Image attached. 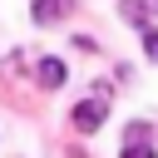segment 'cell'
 Here are the masks:
<instances>
[{
    "label": "cell",
    "instance_id": "cell-2",
    "mask_svg": "<svg viewBox=\"0 0 158 158\" xmlns=\"http://www.w3.org/2000/svg\"><path fill=\"white\" fill-rule=\"evenodd\" d=\"M158 15V0H123V20L128 25H148Z\"/></svg>",
    "mask_w": 158,
    "mask_h": 158
},
{
    "label": "cell",
    "instance_id": "cell-6",
    "mask_svg": "<svg viewBox=\"0 0 158 158\" xmlns=\"http://www.w3.org/2000/svg\"><path fill=\"white\" fill-rule=\"evenodd\" d=\"M123 158H158V153H153V148H143V138H133V143L123 148Z\"/></svg>",
    "mask_w": 158,
    "mask_h": 158
},
{
    "label": "cell",
    "instance_id": "cell-1",
    "mask_svg": "<svg viewBox=\"0 0 158 158\" xmlns=\"http://www.w3.org/2000/svg\"><path fill=\"white\" fill-rule=\"evenodd\" d=\"M104 99H109V94H99V99H84V104H74V128H79V133H94V128L104 123V109H109Z\"/></svg>",
    "mask_w": 158,
    "mask_h": 158
},
{
    "label": "cell",
    "instance_id": "cell-5",
    "mask_svg": "<svg viewBox=\"0 0 158 158\" xmlns=\"http://www.w3.org/2000/svg\"><path fill=\"white\" fill-rule=\"evenodd\" d=\"M143 54L158 64V30H143Z\"/></svg>",
    "mask_w": 158,
    "mask_h": 158
},
{
    "label": "cell",
    "instance_id": "cell-3",
    "mask_svg": "<svg viewBox=\"0 0 158 158\" xmlns=\"http://www.w3.org/2000/svg\"><path fill=\"white\" fill-rule=\"evenodd\" d=\"M35 79H40L44 89H59V84H64V64H59V59H40V64H35Z\"/></svg>",
    "mask_w": 158,
    "mask_h": 158
},
{
    "label": "cell",
    "instance_id": "cell-4",
    "mask_svg": "<svg viewBox=\"0 0 158 158\" xmlns=\"http://www.w3.org/2000/svg\"><path fill=\"white\" fill-rule=\"evenodd\" d=\"M69 5H74V0H35V10H30V15H35L40 25H54V20H59Z\"/></svg>",
    "mask_w": 158,
    "mask_h": 158
}]
</instances>
